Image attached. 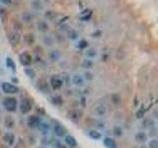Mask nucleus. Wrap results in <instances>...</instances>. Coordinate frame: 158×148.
<instances>
[{"instance_id": "obj_11", "label": "nucleus", "mask_w": 158, "mask_h": 148, "mask_svg": "<svg viewBox=\"0 0 158 148\" xmlns=\"http://www.w3.org/2000/svg\"><path fill=\"white\" fill-rule=\"evenodd\" d=\"M103 145L106 148H118V143L115 140V138L111 136L103 137Z\"/></svg>"}, {"instance_id": "obj_21", "label": "nucleus", "mask_w": 158, "mask_h": 148, "mask_svg": "<svg viewBox=\"0 0 158 148\" xmlns=\"http://www.w3.org/2000/svg\"><path fill=\"white\" fill-rule=\"evenodd\" d=\"M4 125H5V126L7 127V129H13L14 125H15V121L14 118H12L11 116H7L5 118V120H4Z\"/></svg>"}, {"instance_id": "obj_2", "label": "nucleus", "mask_w": 158, "mask_h": 148, "mask_svg": "<svg viewBox=\"0 0 158 148\" xmlns=\"http://www.w3.org/2000/svg\"><path fill=\"white\" fill-rule=\"evenodd\" d=\"M2 92L7 94V95H15V94L19 93V88L16 84L11 83V82H2V84L0 85Z\"/></svg>"}, {"instance_id": "obj_35", "label": "nucleus", "mask_w": 158, "mask_h": 148, "mask_svg": "<svg viewBox=\"0 0 158 148\" xmlns=\"http://www.w3.org/2000/svg\"><path fill=\"white\" fill-rule=\"evenodd\" d=\"M32 18H33V16H32L30 13H24V15H23V21L24 22H30Z\"/></svg>"}, {"instance_id": "obj_29", "label": "nucleus", "mask_w": 158, "mask_h": 148, "mask_svg": "<svg viewBox=\"0 0 158 148\" xmlns=\"http://www.w3.org/2000/svg\"><path fill=\"white\" fill-rule=\"evenodd\" d=\"M67 37H68V39L69 40L75 41V40H77V38H78V33L76 32L75 30H70V31H68V33H67Z\"/></svg>"}, {"instance_id": "obj_16", "label": "nucleus", "mask_w": 158, "mask_h": 148, "mask_svg": "<svg viewBox=\"0 0 158 148\" xmlns=\"http://www.w3.org/2000/svg\"><path fill=\"white\" fill-rule=\"evenodd\" d=\"M60 51H58V49H54V51H51L50 52V55H48V57H50V59L51 61H54V62H55V61L59 60L60 58Z\"/></svg>"}, {"instance_id": "obj_17", "label": "nucleus", "mask_w": 158, "mask_h": 148, "mask_svg": "<svg viewBox=\"0 0 158 148\" xmlns=\"http://www.w3.org/2000/svg\"><path fill=\"white\" fill-rule=\"evenodd\" d=\"M142 125H143L144 129L148 130V129H150L151 127L155 126V122H154V120H153V118H145V120L143 121Z\"/></svg>"}, {"instance_id": "obj_15", "label": "nucleus", "mask_w": 158, "mask_h": 148, "mask_svg": "<svg viewBox=\"0 0 158 148\" xmlns=\"http://www.w3.org/2000/svg\"><path fill=\"white\" fill-rule=\"evenodd\" d=\"M3 140L5 141L9 146H12V145L14 144V142H15V136H14V134L11 133V132L5 133V134L3 135Z\"/></svg>"}, {"instance_id": "obj_33", "label": "nucleus", "mask_w": 158, "mask_h": 148, "mask_svg": "<svg viewBox=\"0 0 158 148\" xmlns=\"http://www.w3.org/2000/svg\"><path fill=\"white\" fill-rule=\"evenodd\" d=\"M83 77H84L85 80H88V81H92L93 79H94V75H93V74H92L91 72H89V71L85 72L84 75H83Z\"/></svg>"}, {"instance_id": "obj_6", "label": "nucleus", "mask_w": 158, "mask_h": 148, "mask_svg": "<svg viewBox=\"0 0 158 148\" xmlns=\"http://www.w3.org/2000/svg\"><path fill=\"white\" fill-rule=\"evenodd\" d=\"M40 122H42V120L37 115H31L27 120V125L31 129H38Z\"/></svg>"}, {"instance_id": "obj_18", "label": "nucleus", "mask_w": 158, "mask_h": 148, "mask_svg": "<svg viewBox=\"0 0 158 148\" xmlns=\"http://www.w3.org/2000/svg\"><path fill=\"white\" fill-rule=\"evenodd\" d=\"M37 27H38V30L39 32L40 33H46L47 32L48 30V24L44 21V20H42V21H39L38 22V25H37Z\"/></svg>"}, {"instance_id": "obj_13", "label": "nucleus", "mask_w": 158, "mask_h": 148, "mask_svg": "<svg viewBox=\"0 0 158 148\" xmlns=\"http://www.w3.org/2000/svg\"><path fill=\"white\" fill-rule=\"evenodd\" d=\"M88 136L90 137L93 140H96L98 141L100 139L103 138V134L101 132L100 130H97V129H90L88 131Z\"/></svg>"}, {"instance_id": "obj_22", "label": "nucleus", "mask_w": 158, "mask_h": 148, "mask_svg": "<svg viewBox=\"0 0 158 148\" xmlns=\"http://www.w3.org/2000/svg\"><path fill=\"white\" fill-rule=\"evenodd\" d=\"M35 41L36 39L33 34H27L24 37V42H25V44H28V46H33L35 44Z\"/></svg>"}, {"instance_id": "obj_26", "label": "nucleus", "mask_w": 158, "mask_h": 148, "mask_svg": "<svg viewBox=\"0 0 158 148\" xmlns=\"http://www.w3.org/2000/svg\"><path fill=\"white\" fill-rule=\"evenodd\" d=\"M68 118L72 121H77V120H79L80 115L78 113V111L73 110V111H70V112L68 113Z\"/></svg>"}, {"instance_id": "obj_30", "label": "nucleus", "mask_w": 158, "mask_h": 148, "mask_svg": "<svg viewBox=\"0 0 158 148\" xmlns=\"http://www.w3.org/2000/svg\"><path fill=\"white\" fill-rule=\"evenodd\" d=\"M32 6L35 10H42L43 9V3L40 0H34L32 2Z\"/></svg>"}, {"instance_id": "obj_31", "label": "nucleus", "mask_w": 158, "mask_h": 148, "mask_svg": "<svg viewBox=\"0 0 158 148\" xmlns=\"http://www.w3.org/2000/svg\"><path fill=\"white\" fill-rule=\"evenodd\" d=\"M93 65H94V63H93L92 59H85V60H83V62H82V66L85 69H90V68L93 67Z\"/></svg>"}, {"instance_id": "obj_9", "label": "nucleus", "mask_w": 158, "mask_h": 148, "mask_svg": "<svg viewBox=\"0 0 158 148\" xmlns=\"http://www.w3.org/2000/svg\"><path fill=\"white\" fill-rule=\"evenodd\" d=\"M50 85L54 90H59L62 87L63 81L58 76H51L50 79Z\"/></svg>"}, {"instance_id": "obj_4", "label": "nucleus", "mask_w": 158, "mask_h": 148, "mask_svg": "<svg viewBox=\"0 0 158 148\" xmlns=\"http://www.w3.org/2000/svg\"><path fill=\"white\" fill-rule=\"evenodd\" d=\"M19 61L24 67H30V65L33 62V59L29 52L23 51L19 55Z\"/></svg>"}, {"instance_id": "obj_38", "label": "nucleus", "mask_w": 158, "mask_h": 148, "mask_svg": "<svg viewBox=\"0 0 158 148\" xmlns=\"http://www.w3.org/2000/svg\"><path fill=\"white\" fill-rule=\"evenodd\" d=\"M152 115H153V118H156V120H158V111H154Z\"/></svg>"}, {"instance_id": "obj_27", "label": "nucleus", "mask_w": 158, "mask_h": 148, "mask_svg": "<svg viewBox=\"0 0 158 148\" xmlns=\"http://www.w3.org/2000/svg\"><path fill=\"white\" fill-rule=\"evenodd\" d=\"M85 55H86L89 59H92V58H94V57H96L97 51L95 48H89L86 51V52H85Z\"/></svg>"}, {"instance_id": "obj_34", "label": "nucleus", "mask_w": 158, "mask_h": 148, "mask_svg": "<svg viewBox=\"0 0 158 148\" xmlns=\"http://www.w3.org/2000/svg\"><path fill=\"white\" fill-rule=\"evenodd\" d=\"M96 112H97V114H98V115H100V116H102V115H104L105 113H106V108H105L104 106L97 107Z\"/></svg>"}, {"instance_id": "obj_28", "label": "nucleus", "mask_w": 158, "mask_h": 148, "mask_svg": "<svg viewBox=\"0 0 158 148\" xmlns=\"http://www.w3.org/2000/svg\"><path fill=\"white\" fill-rule=\"evenodd\" d=\"M147 147L148 148H158V139L156 137L149 139L147 141Z\"/></svg>"}, {"instance_id": "obj_3", "label": "nucleus", "mask_w": 158, "mask_h": 148, "mask_svg": "<svg viewBox=\"0 0 158 148\" xmlns=\"http://www.w3.org/2000/svg\"><path fill=\"white\" fill-rule=\"evenodd\" d=\"M32 109H33V102H32L31 99L29 98H25L21 100L19 104V110L21 114L23 115H26L28 113H30Z\"/></svg>"}, {"instance_id": "obj_8", "label": "nucleus", "mask_w": 158, "mask_h": 148, "mask_svg": "<svg viewBox=\"0 0 158 148\" xmlns=\"http://www.w3.org/2000/svg\"><path fill=\"white\" fill-rule=\"evenodd\" d=\"M20 40H21V36L18 32H11L9 35H8V42L11 44L12 47H16L20 43Z\"/></svg>"}, {"instance_id": "obj_14", "label": "nucleus", "mask_w": 158, "mask_h": 148, "mask_svg": "<svg viewBox=\"0 0 158 148\" xmlns=\"http://www.w3.org/2000/svg\"><path fill=\"white\" fill-rule=\"evenodd\" d=\"M64 142L70 148H75L78 145V142L76 140V138L74 136H72V135H66V136L64 137Z\"/></svg>"}, {"instance_id": "obj_10", "label": "nucleus", "mask_w": 158, "mask_h": 148, "mask_svg": "<svg viewBox=\"0 0 158 148\" xmlns=\"http://www.w3.org/2000/svg\"><path fill=\"white\" fill-rule=\"evenodd\" d=\"M50 86H51L50 83H47L44 79H40L37 82V88L44 94L50 93Z\"/></svg>"}, {"instance_id": "obj_37", "label": "nucleus", "mask_w": 158, "mask_h": 148, "mask_svg": "<svg viewBox=\"0 0 158 148\" xmlns=\"http://www.w3.org/2000/svg\"><path fill=\"white\" fill-rule=\"evenodd\" d=\"M0 2L4 5H8V4H10L12 2V0H0Z\"/></svg>"}, {"instance_id": "obj_24", "label": "nucleus", "mask_w": 158, "mask_h": 148, "mask_svg": "<svg viewBox=\"0 0 158 148\" xmlns=\"http://www.w3.org/2000/svg\"><path fill=\"white\" fill-rule=\"evenodd\" d=\"M6 66L7 68L11 69L12 71H16V64H15V61L11 58V57H6Z\"/></svg>"}, {"instance_id": "obj_5", "label": "nucleus", "mask_w": 158, "mask_h": 148, "mask_svg": "<svg viewBox=\"0 0 158 148\" xmlns=\"http://www.w3.org/2000/svg\"><path fill=\"white\" fill-rule=\"evenodd\" d=\"M54 132L58 137L59 138H64L67 135V129L64 127L61 123H55L54 126Z\"/></svg>"}, {"instance_id": "obj_7", "label": "nucleus", "mask_w": 158, "mask_h": 148, "mask_svg": "<svg viewBox=\"0 0 158 148\" xmlns=\"http://www.w3.org/2000/svg\"><path fill=\"white\" fill-rule=\"evenodd\" d=\"M148 134L145 132V131H137L135 134V140L136 143H139V144H144V143H147L148 139Z\"/></svg>"}, {"instance_id": "obj_12", "label": "nucleus", "mask_w": 158, "mask_h": 148, "mask_svg": "<svg viewBox=\"0 0 158 148\" xmlns=\"http://www.w3.org/2000/svg\"><path fill=\"white\" fill-rule=\"evenodd\" d=\"M71 82L72 84L77 86V87H82V86H84L85 79L83 75H81V74H74V75L71 77Z\"/></svg>"}, {"instance_id": "obj_20", "label": "nucleus", "mask_w": 158, "mask_h": 148, "mask_svg": "<svg viewBox=\"0 0 158 148\" xmlns=\"http://www.w3.org/2000/svg\"><path fill=\"white\" fill-rule=\"evenodd\" d=\"M112 132H113V134H114V136L121 137L124 135V129H123V127L120 126V125H115L114 127H113Z\"/></svg>"}, {"instance_id": "obj_39", "label": "nucleus", "mask_w": 158, "mask_h": 148, "mask_svg": "<svg viewBox=\"0 0 158 148\" xmlns=\"http://www.w3.org/2000/svg\"><path fill=\"white\" fill-rule=\"evenodd\" d=\"M54 148H67L65 145H62V144H59V143H58V145H56Z\"/></svg>"}, {"instance_id": "obj_36", "label": "nucleus", "mask_w": 158, "mask_h": 148, "mask_svg": "<svg viewBox=\"0 0 158 148\" xmlns=\"http://www.w3.org/2000/svg\"><path fill=\"white\" fill-rule=\"evenodd\" d=\"M44 44H47V46H51L54 41H52V39L51 38V37H44Z\"/></svg>"}, {"instance_id": "obj_32", "label": "nucleus", "mask_w": 158, "mask_h": 148, "mask_svg": "<svg viewBox=\"0 0 158 148\" xmlns=\"http://www.w3.org/2000/svg\"><path fill=\"white\" fill-rule=\"evenodd\" d=\"M88 46H89V44H88V42H87L86 40H81L80 42L77 44V48H80V49H84V48H86Z\"/></svg>"}, {"instance_id": "obj_23", "label": "nucleus", "mask_w": 158, "mask_h": 148, "mask_svg": "<svg viewBox=\"0 0 158 148\" xmlns=\"http://www.w3.org/2000/svg\"><path fill=\"white\" fill-rule=\"evenodd\" d=\"M38 129L42 131L43 133H44V134H47V133H48L50 132V130H51V125H48L47 122H42L40 123V125L38 126Z\"/></svg>"}, {"instance_id": "obj_19", "label": "nucleus", "mask_w": 158, "mask_h": 148, "mask_svg": "<svg viewBox=\"0 0 158 148\" xmlns=\"http://www.w3.org/2000/svg\"><path fill=\"white\" fill-rule=\"evenodd\" d=\"M51 102L52 105L58 107V106H61L63 104V99L61 96H59V95H54L51 98Z\"/></svg>"}, {"instance_id": "obj_25", "label": "nucleus", "mask_w": 158, "mask_h": 148, "mask_svg": "<svg viewBox=\"0 0 158 148\" xmlns=\"http://www.w3.org/2000/svg\"><path fill=\"white\" fill-rule=\"evenodd\" d=\"M24 73H25L30 79H34L36 77V72L34 69L31 67H25V69H24Z\"/></svg>"}, {"instance_id": "obj_1", "label": "nucleus", "mask_w": 158, "mask_h": 148, "mask_svg": "<svg viewBox=\"0 0 158 148\" xmlns=\"http://www.w3.org/2000/svg\"><path fill=\"white\" fill-rule=\"evenodd\" d=\"M2 105H3V108L9 113H15L16 111H17V108H18L17 99L13 98V97L5 98L3 103H2Z\"/></svg>"}]
</instances>
